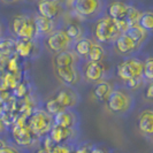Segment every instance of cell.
Masks as SVG:
<instances>
[{"label": "cell", "instance_id": "6da1fadb", "mask_svg": "<svg viewBox=\"0 0 153 153\" xmlns=\"http://www.w3.org/2000/svg\"><path fill=\"white\" fill-rule=\"evenodd\" d=\"M13 31L21 40H32L37 36L38 30L35 19L27 15H17L13 19Z\"/></svg>", "mask_w": 153, "mask_h": 153}, {"label": "cell", "instance_id": "7a4b0ae2", "mask_svg": "<svg viewBox=\"0 0 153 153\" xmlns=\"http://www.w3.org/2000/svg\"><path fill=\"white\" fill-rule=\"evenodd\" d=\"M94 35L97 39L101 43H107V42L113 40L114 38L117 39L121 36L115 21L109 16H105L97 22Z\"/></svg>", "mask_w": 153, "mask_h": 153}, {"label": "cell", "instance_id": "3957f363", "mask_svg": "<svg viewBox=\"0 0 153 153\" xmlns=\"http://www.w3.org/2000/svg\"><path fill=\"white\" fill-rule=\"evenodd\" d=\"M143 71H144V62L135 58L124 60L123 62L119 63L116 68L117 76L124 82H128L134 77L143 76Z\"/></svg>", "mask_w": 153, "mask_h": 153}, {"label": "cell", "instance_id": "277c9868", "mask_svg": "<svg viewBox=\"0 0 153 153\" xmlns=\"http://www.w3.org/2000/svg\"><path fill=\"white\" fill-rule=\"evenodd\" d=\"M51 123H52V119L47 112L36 111L30 116L28 126H29V129L33 135L42 136V135H45L47 131L48 132L51 131V129H52Z\"/></svg>", "mask_w": 153, "mask_h": 153}, {"label": "cell", "instance_id": "5b68a950", "mask_svg": "<svg viewBox=\"0 0 153 153\" xmlns=\"http://www.w3.org/2000/svg\"><path fill=\"white\" fill-rule=\"evenodd\" d=\"M71 39L68 37L66 30H55L53 33H51L47 38V46L51 51L61 53L63 51H67Z\"/></svg>", "mask_w": 153, "mask_h": 153}, {"label": "cell", "instance_id": "8992f818", "mask_svg": "<svg viewBox=\"0 0 153 153\" xmlns=\"http://www.w3.org/2000/svg\"><path fill=\"white\" fill-rule=\"evenodd\" d=\"M130 101L131 99L128 94H126L121 90H114L107 100V106L112 112L120 113L129 108Z\"/></svg>", "mask_w": 153, "mask_h": 153}, {"label": "cell", "instance_id": "52a82bcc", "mask_svg": "<svg viewBox=\"0 0 153 153\" xmlns=\"http://www.w3.org/2000/svg\"><path fill=\"white\" fill-rule=\"evenodd\" d=\"M101 2L98 0H77L74 2V9L81 17H91L100 9Z\"/></svg>", "mask_w": 153, "mask_h": 153}, {"label": "cell", "instance_id": "ba28073f", "mask_svg": "<svg viewBox=\"0 0 153 153\" xmlns=\"http://www.w3.org/2000/svg\"><path fill=\"white\" fill-rule=\"evenodd\" d=\"M62 6L59 1H39L38 13L48 20L54 21L61 13Z\"/></svg>", "mask_w": 153, "mask_h": 153}, {"label": "cell", "instance_id": "9c48e42d", "mask_svg": "<svg viewBox=\"0 0 153 153\" xmlns=\"http://www.w3.org/2000/svg\"><path fill=\"white\" fill-rule=\"evenodd\" d=\"M13 135H14V138H15L16 143L19 145L25 146L31 142L33 134L29 129L28 124H25L23 121H20V122L16 123L15 128L13 130Z\"/></svg>", "mask_w": 153, "mask_h": 153}, {"label": "cell", "instance_id": "30bf717a", "mask_svg": "<svg viewBox=\"0 0 153 153\" xmlns=\"http://www.w3.org/2000/svg\"><path fill=\"white\" fill-rule=\"evenodd\" d=\"M104 66L100 62H89L85 67L84 75L88 81L90 82H99L104 76Z\"/></svg>", "mask_w": 153, "mask_h": 153}, {"label": "cell", "instance_id": "8fae6325", "mask_svg": "<svg viewBox=\"0 0 153 153\" xmlns=\"http://www.w3.org/2000/svg\"><path fill=\"white\" fill-rule=\"evenodd\" d=\"M138 129L146 135H153V111H143L138 116Z\"/></svg>", "mask_w": 153, "mask_h": 153}, {"label": "cell", "instance_id": "7c38bea8", "mask_svg": "<svg viewBox=\"0 0 153 153\" xmlns=\"http://www.w3.org/2000/svg\"><path fill=\"white\" fill-rule=\"evenodd\" d=\"M128 10H129V6L127 4H124L122 1H114L108 7V14H109V17H112L113 20L120 21V20L127 19Z\"/></svg>", "mask_w": 153, "mask_h": 153}, {"label": "cell", "instance_id": "4fadbf2b", "mask_svg": "<svg viewBox=\"0 0 153 153\" xmlns=\"http://www.w3.org/2000/svg\"><path fill=\"white\" fill-rule=\"evenodd\" d=\"M115 47H116V50H117L119 53L128 54L130 53V52H132L137 47V44L129 36H127L124 33V35H121L119 38L115 40Z\"/></svg>", "mask_w": 153, "mask_h": 153}, {"label": "cell", "instance_id": "5bb4252c", "mask_svg": "<svg viewBox=\"0 0 153 153\" xmlns=\"http://www.w3.org/2000/svg\"><path fill=\"white\" fill-rule=\"evenodd\" d=\"M76 123V116L74 114V112H69V111H63L60 114L54 116V124L63 127L67 129H71Z\"/></svg>", "mask_w": 153, "mask_h": 153}, {"label": "cell", "instance_id": "9a60e30c", "mask_svg": "<svg viewBox=\"0 0 153 153\" xmlns=\"http://www.w3.org/2000/svg\"><path fill=\"white\" fill-rule=\"evenodd\" d=\"M55 99L58 100L65 108L74 107L77 102V98L75 93L70 90H60L56 93Z\"/></svg>", "mask_w": 153, "mask_h": 153}, {"label": "cell", "instance_id": "2e32d148", "mask_svg": "<svg viewBox=\"0 0 153 153\" xmlns=\"http://www.w3.org/2000/svg\"><path fill=\"white\" fill-rule=\"evenodd\" d=\"M70 130L71 129H67V128H63V127H59V126H55L54 124L52 127V129L50 131V137L53 140L56 145H60L62 144L65 140H67L70 136Z\"/></svg>", "mask_w": 153, "mask_h": 153}, {"label": "cell", "instance_id": "e0dca14e", "mask_svg": "<svg viewBox=\"0 0 153 153\" xmlns=\"http://www.w3.org/2000/svg\"><path fill=\"white\" fill-rule=\"evenodd\" d=\"M36 25H37V30L40 35H51L54 32V21L48 20L44 16L37 15L35 17Z\"/></svg>", "mask_w": 153, "mask_h": 153}, {"label": "cell", "instance_id": "ac0fdd59", "mask_svg": "<svg viewBox=\"0 0 153 153\" xmlns=\"http://www.w3.org/2000/svg\"><path fill=\"white\" fill-rule=\"evenodd\" d=\"M75 63V56L70 51H63L59 53L55 58V65L56 68H63V67H73Z\"/></svg>", "mask_w": 153, "mask_h": 153}, {"label": "cell", "instance_id": "d6986e66", "mask_svg": "<svg viewBox=\"0 0 153 153\" xmlns=\"http://www.w3.org/2000/svg\"><path fill=\"white\" fill-rule=\"evenodd\" d=\"M56 74L62 81L67 84H74L76 82V70L73 67H63V68H56Z\"/></svg>", "mask_w": 153, "mask_h": 153}, {"label": "cell", "instance_id": "ffe728a7", "mask_svg": "<svg viewBox=\"0 0 153 153\" xmlns=\"http://www.w3.org/2000/svg\"><path fill=\"white\" fill-rule=\"evenodd\" d=\"M126 35L127 36H129L136 44H140L144 39L146 38V36H147V31L145 29H143L139 24L137 25H134V27H130L129 28V30L126 32Z\"/></svg>", "mask_w": 153, "mask_h": 153}, {"label": "cell", "instance_id": "44dd1931", "mask_svg": "<svg viewBox=\"0 0 153 153\" xmlns=\"http://www.w3.org/2000/svg\"><path fill=\"white\" fill-rule=\"evenodd\" d=\"M92 46H93L92 40H90L89 38H81L75 44V52L79 56H86V55L89 56Z\"/></svg>", "mask_w": 153, "mask_h": 153}, {"label": "cell", "instance_id": "7402d4cb", "mask_svg": "<svg viewBox=\"0 0 153 153\" xmlns=\"http://www.w3.org/2000/svg\"><path fill=\"white\" fill-rule=\"evenodd\" d=\"M16 53L22 58H28L33 51V43L32 40H21L16 42Z\"/></svg>", "mask_w": 153, "mask_h": 153}, {"label": "cell", "instance_id": "603a6c76", "mask_svg": "<svg viewBox=\"0 0 153 153\" xmlns=\"http://www.w3.org/2000/svg\"><path fill=\"white\" fill-rule=\"evenodd\" d=\"M112 89L111 85L106 82H100L96 85L94 88V96L100 100V101H107L109 96L112 94Z\"/></svg>", "mask_w": 153, "mask_h": 153}, {"label": "cell", "instance_id": "cb8c5ba5", "mask_svg": "<svg viewBox=\"0 0 153 153\" xmlns=\"http://www.w3.org/2000/svg\"><path fill=\"white\" fill-rule=\"evenodd\" d=\"M14 50H16V42H14L13 39L10 38H5L1 40V45H0V51H1V55L2 58L5 56H9L10 55H14Z\"/></svg>", "mask_w": 153, "mask_h": 153}, {"label": "cell", "instance_id": "d4e9b609", "mask_svg": "<svg viewBox=\"0 0 153 153\" xmlns=\"http://www.w3.org/2000/svg\"><path fill=\"white\" fill-rule=\"evenodd\" d=\"M63 111H66V108L63 107L55 98H54V99H50L46 102V112L50 115L56 116V115L60 114Z\"/></svg>", "mask_w": 153, "mask_h": 153}, {"label": "cell", "instance_id": "484cf974", "mask_svg": "<svg viewBox=\"0 0 153 153\" xmlns=\"http://www.w3.org/2000/svg\"><path fill=\"white\" fill-rule=\"evenodd\" d=\"M139 25L147 32L153 31V12H144L140 16Z\"/></svg>", "mask_w": 153, "mask_h": 153}, {"label": "cell", "instance_id": "4316f807", "mask_svg": "<svg viewBox=\"0 0 153 153\" xmlns=\"http://www.w3.org/2000/svg\"><path fill=\"white\" fill-rule=\"evenodd\" d=\"M105 56V52H104V48L100 45L97 44H93L91 48V52L89 54V60L91 62H100Z\"/></svg>", "mask_w": 153, "mask_h": 153}, {"label": "cell", "instance_id": "83f0119b", "mask_svg": "<svg viewBox=\"0 0 153 153\" xmlns=\"http://www.w3.org/2000/svg\"><path fill=\"white\" fill-rule=\"evenodd\" d=\"M140 16H142V14L138 12L137 8L132 7V6H129L128 15H127V19H126V20H127V22L130 24V27H134V25L139 24Z\"/></svg>", "mask_w": 153, "mask_h": 153}, {"label": "cell", "instance_id": "f1b7e54d", "mask_svg": "<svg viewBox=\"0 0 153 153\" xmlns=\"http://www.w3.org/2000/svg\"><path fill=\"white\" fill-rule=\"evenodd\" d=\"M19 67H20V61H19V55H12L10 58H8L7 60V69L8 73L12 74H17L19 71Z\"/></svg>", "mask_w": 153, "mask_h": 153}, {"label": "cell", "instance_id": "f546056e", "mask_svg": "<svg viewBox=\"0 0 153 153\" xmlns=\"http://www.w3.org/2000/svg\"><path fill=\"white\" fill-rule=\"evenodd\" d=\"M143 76L147 81H153V58H147L144 61V71Z\"/></svg>", "mask_w": 153, "mask_h": 153}, {"label": "cell", "instance_id": "4dcf8cb0", "mask_svg": "<svg viewBox=\"0 0 153 153\" xmlns=\"http://www.w3.org/2000/svg\"><path fill=\"white\" fill-rule=\"evenodd\" d=\"M66 32L70 39H78L82 33V30L77 24H69L66 29Z\"/></svg>", "mask_w": 153, "mask_h": 153}, {"label": "cell", "instance_id": "1f68e13d", "mask_svg": "<svg viewBox=\"0 0 153 153\" xmlns=\"http://www.w3.org/2000/svg\"><path fill=\"white\" fill-rule=\"evenodd\" d=\"M142 82H143V79H142V76H138V77H134V78H131L129 79L128 82H126L127 83V86L129 88V89H137L138 86H140L142 84Z\"/></svg>", "mask_w": 153, "mask_h": 153}, {"label": "cell", "instance_id": "d6a6232c", "mask_svg": "<svg viewBox=\"0 0 153 153\" xmlns=\"http://www.w3.org/2000/svg\"><path fill=\"white\" fill-rule=\"evenodd\" d=\"M27 92H28L27 85L23 84V83H20V84L14 89V93H15V96H17V97H23V96H25Z\"/></svg>", "mask_w": 153, "mask_h": 153}, {"label": "cell", "instance_id": "836d02e7", "mask_svg": "<svg viewBox=\"0 0 153 153\" xmlns=\"http://www.w3.org/2000/svg\"><path fill=\"white\" fill-rule=\"evenodd\" d=\"M52 153H74V152L69 149V146L60 144V145H56L54 147V150L52 151Z\"/></svg>", "mask_w": 153, "mask_h": 153}, {"label": "cell", "instance_id": "e575fe53", "mask_svg": "<svg viewBox=\"0 0 153 153\" xmlns=\"http://www.w3.org/2000/svg\"><path fill=\"white\" fill-rule=\"evenodd\" d=\"M0 153H19V151L15 150L14 147H12V146L5 145L4 142H2V146H1V149H0Z\"/></svg>", "mask_w": 153, "mask_h": 153}, {"label": "cell", "instance_id": "d590c367", "mask_svg": "<svg viewBox=\"0 0 153 153\" xmlns=\"http://www.w3.org/2000/svg\"><path fill=\"white\" fill-rule=\"evenodd\" d=\"M146 98L150 100H153V83H151L146 89Z\"/></svg>", "mask_w": 153, "mask_h": 153}, {"label": "cell", "instance_id": "8d00e7d4", "mask_svg": "<svg viewBox=\"0 0 153 153\" xmlns=\"http://www.w3.org/2000/svg\"><path fill=\"white\" fill-rule=\"evenodd\" d=\"M37 153H50V152L46 150L45 147H40L38 151H37Z\"/></svg>", "mask_w": 153, "mask_h": 153}, {"label": "cell", "instance_id": "74e56055", "mask_svg": "<svg viewBox=\"0 0 153 153\" xmlns=\"http://www.w3.org/2000/svg\"><path fill=\"white\" fill-rule=\"evenodd\" d=\"M76 153H88V152H86V150H85V149H81V150H78Z\"/></svg>", "mask_w": 153, "mask_h": 153}]
</instances>
